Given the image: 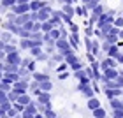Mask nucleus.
Here are the masks:
<instances>
[{
  "label": "nucleus",
  "mask_w": 123,
  "mask_h": 118,
  "mask_svg": "<svg viewBox=\"0 0 123 118\" xmlns=\"http://www.w3.org/2000/svg\"><path fill=\"white\" fill-rule=\"evenodd\" d=\"M44 5H46L44 0H32V2H30V9H32V13H39Z\"/></svg>",
  "instance_id": "0eeeda50"
},
{
  "label": "nucleus",
  "mask_w": 123,
  "mask_h": 118,
  "mask_svg": "<svg viewBox=\"0 0 123 118\" xmlns=\"http://www.w3.org/2000/svg\"><path fill=\"white\" fill-rule=\"evenodd\" d=\"M44 118H56V113L53 109H46L44 111Z\"/></svg>",
  "instance_id": "4be33fe9"
},
{
  "label": "nucleus",
  "mask_w": 123,
  "mask_h": 118,
  "mask_svg": "<svg viewBox=\"0 0 123 118\" xmlns=\"http://www.w3.org/2000/svg\"><path fill=\"white\" fill-rule=\"evenodd\" d=\"M4 79H7V81H11L14 85L16 81L21 79V76H19V72H4Z\"/></svg>",
  "instance_id": "423d86ee"
},
{
  "label": "nucleus",
  "mask_w": 123,
  "mask_h": 118,
  "mask_svg": "<svg viewBox=\"0 0 123 118\" xmlns=\"http://www.w3.org/2000/svg\"><path fill=\"white\" fill-rule=\"evenodd\" d=\"M18 102H19V104H23L25 108H26V106H28V104L32 102L30 93H28V92H26V93H21V95H19V99H18Z\"/></svg>",
  "instance_id": "1a4fd4ad"
},
{
  "label": "nucleus",
  "mask_w": 123,
  "mask_h": 118,
  "mask_svg": "<svg viewBox=\"0 0 123 118\" xmlns=\"http://www.w3.org/2000/svg\"><path fill=\"white\" fill-rule=\"evenodd\" d=\"M26 69H28L30 72H35V60H30V64L26 65Z\"/></svg>",
  "instance_id": "a878e982"
},
{
  "label": "nucleus",
  "mask_w": 123,
  "mask_h": 118,
  "mask_svg": "<svg viewBox=\"0 0 123 118\" xmlns=\"http://www.w3.org/2000/svg\"><path fill=\"white\" fill-rule=\"evenodd\" d=\"M55 46H56V49H60V53L62 55H65L67 51H70V42L69 41H65V39H58L56 42H55Z\"/></svg>",
  "instance_id": "7ed1b4c3"
},
{
  "label": "nucleus",
  "mask_w": 123,
  "mask_h": 118,
  "mask_svg": "<svg viewBox=\"0 0 123 118\" xmlns=\"http://www.w3.org/2000/svg\"><path fill=\"white\" fill-rule=\"evenodd\" d=\"M4 51H5V53L16 51V44H14V42H7V44H5V48H4Z\"/></svg>",
  "instance_id": "6ab92c4d"
},
{
  "label": "nucleus",
  "mask_w": 123,
  "mask_h": 118,
  "mask_svg": "<svg viewBox=\"0 0 123 118\" xmlns=\"http://www.w3.org/2000/svg\"><path fill=\"white\" fill-rule=\"evenodd\" d=\"M37 102H41L44 106L51 104V95H49V92H41V93L37 95Z\"/></svg>",
  "instance_id": "20e7f679"
},
{
  "label": "nucleus",
  "mask_w": 123,
  "mask_h": 118,
  "mask_svg": "<svg viewBox=\"0 0 123 118\" xmlns=\"http://www.w3.org/2000/svg\"><path fill=\"white\" fill-rule=\"evenodd\" d=\"M7 115H9L11 118H16V116H18V115H21V113H18V111H16V109H14V106H12V108H11V109L7 111Z\"/></svg>",
  "instance_id": "b1692460"
},
{
  "label": "nucleus",
  "mask_w": 123,
  "mask_h": 118,
  "mask_svg": "<svg viewBox=\"0 0 123 118\" xmlns=\"http://www.w3.org/2000/svg\"><path fill=\"white\" fill-rule=\"evenodd\" d=\"M92 113H93V116H95V118H105V111H104L102 106H100V108H97L95 111H92Z\"/></svg>",
  "instance_id": "dca6fc26"
},
{
  "label": "nucleus",
  "mask_w": 123,
  "mask_h": 118,
  "mask_svg": "<svg viewBox=\"0 0 123 118\" xmlns=\"http://www.w3.org/2000/svg\"><path fill=\"white\" fill-rule=\"evenodd\" d=\"M2 118H11V116H9V115H4V116H2Z\"/></svg>",
  "instance_id": "7c9ffc66"
},
{
  "label": "nucleus",
  "mask_w": 123,
  "mask_h": 118,
  "mask_svg": "<svg viewBox=\"0 0 123 118\" xmlns=\"http://www.w3.org/2000/svg\"><path fill=\"white\" fill-rule=\"evenodd\" d=\"M63 13L69 14V16L74 14V7H72V4H67V5H65V7H63Z\"/></svg>",
  "instance_id": "412c9836"
},
{
  "label": "nucleus",
  "mask_w": 123,
  "mask_h": 118,
  "mask_svg": "<svg viewBox=\"0 0 123 118\" xmlns=\"http://www.w3.org/2000/svg\"><path fill=\"white\" fill-rule=\"evenodd\" d=\"M5 100H9V95H7V92L0 90V104H2V102H5Z\"/></svg>",
  "instance_id": "5701e85b"
},
{
  "label": "nucleus",
  "mask_w": 123,
  "mask_h": 118,
  "mask_svg": "<svg viewBox=\"0 0 123 118\" xmlns=\"http://www.w3.org/2000/svg\"><path fill=\"white\" fill-rule=\"evenodd\" d=\"M0 4L4 5V7H7V9H12L16 4H18V0H0Z\"/></svg>",
  "instance_id": "2eb2a0df"
},
{
  "label": "nucleus",
  "mask_w": 123,
  "mask_h": 118,
  "mask_svg": "<svg viewBox=\"0 0 123 118\" xmlns=\"http://www.w3.org/2000/svg\"><path fill=\"white\" fill-rule=\"evenodd\" d=\"M109 104H111V108H113V111H114V109H123V100H120L118 97L111 99Z\"/></svg>",
  "instance_id": "9d476101"
},
{
  "label": "nucleus",
  "mask_w": 123,
  "mask_h": 118,
  "mask_svg": "<svg viewBox=\"0 0 123 118\" xmlns=\"http://www.w3.org/2000/svg\"><path fill=\"white\" fill-rule=\"evenodd\" d=\"M114 25H116V26H121V25H123V18H118V20L114 21Z\"/></svg>",
  "instance_id": "cd10ccee"
},
{
  "label": "nucleus",
  "mask_w": 123,
  "mask_h": 118,
  "mask_svg": "<svg viewBox=\"0 0 123 118\" xmlns=\"http://www.w3.org/2000/svg\"><path fill=\"white\" fill-rule=\"evenodd\" d=\"M83 11H85L83 7H77V9H76V13H77V14H85V13H83Z\"/></svg>",
  "instance_id": "c85d7f7f"
},
{
  "label": "nucleus",
  "mask_w": 123,
  "mask_h": 118,
  "mask_svg": "<svg viewBox=\"0 0 123 118\" xmlns=\"http://www.w3.org/2000/svg\"><path fill=\"white\" fill-rule=\"evenodd\" d=\"M16 118H23V115H18V116H16Z\"/></svg>",
  "instance_id": "2f4dec72"
},
{
  "label": "nucleus",
  "mask_w": 123,
  "mask_h": 118,
  "mask_svg": "<svg viewBox=\"0 0 123 118\" xmlns=\"http://www.w3.org/2000/svg\"><path fill=\"white\" fill-rule=\"evenodd\" d=\"M0 90H4V92H11V90H12V83L11 81H7V79H2L0 81Z\"/></svg>",
  "instance_id": "9b49d317"
},
{
  "label": "nucleus",
  "mask_w": 123,
  "mask_h": 118,
  "mask_svg": "<svg viewBox=\"0 0 123 118\" xmlns=\"http://www.w3.org/2000/svg\"><path fill=\"white\" fill-rule=\"evenodd\" d=\"M86 108H88V109H92V111H95L97 108H100V100H98L97 97H92V99H88V102H86Z\"/></svg>",
  "instance_id": "6e6552de"
},
{
  "label": "nucleus",
  "mask_w": 123,
  "mask_h": 118,
  "mask_svg": "<svg viewBox=\"0 0 123 118\" xmlns=\"http://www.w3.org/2000/svg\"><path fill=\"white\" fill-rule=\"evenodd\" d=\"M32 78H33L35 81H39V83H41V81H48V79H49V76H48V74H42V72H33Z\"/></svg>",
  "instance_id": "f8f14e48"
},
{
  "label": "nucleus",
  "mask_w": 123,
  "mask_h": 118,
  "mask_svg": "<svg viewBox=\"0 0 123 118\" xmlns=\"http://www.w3.org/2000/svg\"><path fill=\"white\" fill-rule=\"evenodd\" d=\"M39 88H41V92H49V90L53 88V85H51V81H41L39 83Z\"/></svg>",
  "instance_id": "ddd939ff"
},
{
  "label": "nucleus",
  "mask_w": 123,
  "mask_h": 118,
  "mask_svg": "<svg viewBox=\"0 0 123 118\" xmlns=\"http://www.w3.org/2000/svg\"><path fill=\"white\" fill-rule=\"evenodd\" d=\"M67 67H69V64H67V62H65V64L58 65V69H56V71H58V72H65V71H67Z\"/></svg>",
  "instance_id": "bb28decb"
},
{
  "label": "nucleus",
  "mask_w": 123,
  "mask_h": 118,
  "mask_svg": "<svg viewBox=\"0 0 123 118\" xmlns=\"http://www.w3.org/2000/svg\"><path fill=\"white\" fill-rule=\"evenodd\" d=\"M7 95H9V100H11L12 104H14V102H18V99H19V93L16 92V90H11V92H9Z\"/></svg>",
  "instance_id": "f3484780"
},
{
  "label": "nucleus",
  "mask_w": 123,
  "mask_h": 118,
  "mask_svg": "<svg viewBox=\"0 0 123 118\" xmlns=\"http://www.w3.org/2000/svg\"><path fill=\"white\" fill-rule=\"evenodd\" d=\"M0 108H2V109L5 111V113H7V111H9L11 108H12V102H11V100H5V102L0 104Z\"/></svg>",
  "instance_id": "aec40b11"
},
{
  "label": "nucleus",
  "mask_w": 123,
  "mask_h": 118,
  "mask_svg": "<svg viewBox=\"0 0 123 118\" xmlns=\"http://www.w3.org/2000/svg\"><path fill=\"white\" fill-rule=\"evenodd\" d=\"M30 53H32V57H39V55H42V46H33L32 49H30Z\"/></svg>",
  "instance_id": "a211bd4d"
},
{
  "label": "nucleus",
  "mask_w": 123,
  "mask_h": 118,
  "mask_svg": "<svg viewBox=\"0 0 123 118\" xmlns=\"http://www.w3.org/2000/svg\"><path fill=\"white\" fill-rule=\"evenodd\" d=\"M79 90L86 95V99H92L93 97V90L90 88V83H79Z\"/></svg>",
  "instance_id": "39448f33"
},
{
  "label": "nucleus",
  "mask_w": 123,
  "mask_h": 118,
  "mask_svg": "<svg viewBox=\"0 0 123 118\" xmlns=\"http://www.w3.org/2000/svg\"><path fill=\"white\" fill-rule=\"evenodd\" d=\"M5 62H7V64H12V65H19V67H21V62H23V58H21L19 51L16 49V51H12V53H7V58H5Z\"/></svg>",
  "instance_id": "f257e3e1"
},
{
  "label": "nucleus",
  "mask_w": 123,
  "mask_h": 118,
  "mask_svg": "<svg viewBox=\"0 0 123 118\" xmlns=\"http://www.w3.org/2000/svg\"><path fill=\"white\" fill-rule=\"evenodd\" d=\"M18 4H30V0H18Z\"/></svg>",
  "instance_id": "c756f323"
},
{
  "label": "nucleus",
  "mask_w": 123,
  "mask_h": 118,
  "mask_svg": "<svg viewBox=\"0 0 123 118\" xmlns=\"http://www.w3.org/2000/svg\"><path fill=\"white\" fill-rule=\"evenodd\" d=\"M113 116L114 118H123V109H114L113 111Z\"/></svg>",
  "instance_id": "393cba45"
},
{
  "label": "nucleus",
  "mask_w": 123,
  "mask_h": 118,
  "mask_svg": "<svg viewBox=\"0 0 123 118\" xmlns=\"http://www.w3.org/2000/svg\"><path fill=\"white\" fill-rule=\"evenodd\" d=\"M11 11H12V13L14 14H26V13H32V9H30V4H16L14 5V7L12 9H11Z\"/></svg>",
  "instance_id": "f03ea898"
},
{
  "label": "nucleus",
  "mask_w": 123,
  "mask_h": 118,
  "mask_svg": "<svg viewBox=\"0 0 123 118\" xmlns=\"http://www.w3.org/2000/svg\"><path fill=\"white\" fill-rule=\"evenodd\" d=\"M48 33H49V37H51L53 41H58V39L62 37V32H60V28H56V26H55L51 32H48Z\"/></svg>",
  "instance_id": "4468645a"
}]
</instances>
